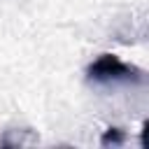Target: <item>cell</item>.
I'll use <instances>...</instances> for the list:
<instances>
[{"instance_id": "2", "label": "cell", "mask_w": 149, "mask_h": 149, "mask_svg": "<svg viewBox=\"0 0 149 149\" xmlns=\"http://www.w3.org/2000/svg\"><path fill=\"white\" fill-rule=\"evenodd\" d=\"M121 142H123V135L116 128H109L105 133V137H102V144H121Z\"/></svg>"}, {"instance_id": "1", "label": "cell", "mask_w": 149, "mask_h": 149, "mask_svg": "<svg viewBox=\"0 0 149 149\" xmlns=\"http://www.w3.org/2000/svg\"><path fill=\"white\" fill-rule=\"evenodd\" d=\"M86 77H88V81H98V84H119V81H123V84H140V81H144L142 70H137L135 65L121 61L114 54L98 56L88 65Z\"/></svg>"}]
</instances>
